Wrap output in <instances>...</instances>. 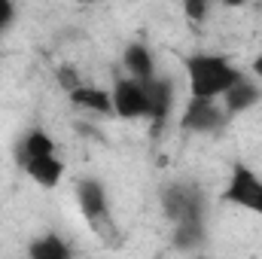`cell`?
I'll return each instance as SVG.
<instances>
[{
  "label": "cell",
  "instance_id": "1",
  "mask_svg": "<svg viewBox=\"0 0 262 259\" xmlns=\"http://www.w3.org/2000/svg\"><path fill=\"white\" fill-rule=\"evenodd\" d=\"M183 73H186L189 98H195V101H223V95L244 76L226 55H216V52L186 55Z\"/></svg>",
  "mask_w": 262,
  "mask_h": 259
},
{
  "label": "cell",
  "instance_id": "14",
  "mask_svg": "<svg viewBox=\"0 0 262 259\" xmlns=\"http://www.w3.org/2000/svg\"><path fill=\"white\" fill-rule=\"evenodd\" d=\"M201 241H204V220L177 223V226H174V247H177V250H192Z\"/></svg>",
  "mask_w": 262,
  "mask_h": 259
},
{
  "label": "cell",
  "instance_id": "2",
  "mask_svg": "<svg viewBox=\"0 0 262 259\" xmlns=\"http://www.w3.org/2000/svg\"><path fill=\"white\" fill-rule=\"evenodd\" d=\"M76 204L89 223V229L110 247H116L122 238H119V229H116V220H113V210H110V198L107 189L101 186V180L95 177H79L76 180Z\"/></svg>",
  "mask_w": 262,
  "mask_h": 259
},
{
  "label": "cell",
  "instance_id": "17",
  "mask_svg": "<svg viewBox=\"0 0 262 259\" xmlns=\"http://www.w3.org/2000/svg\"><path fill=\"white\" fill-rule=\"evenodd\" d=\"M15 21V3H9V0H0V34L9 28Z\"/></svg>",
  "mask_w": 262,
  "mask_h": 259
},
{
  "label": "cell",
  "instance_id": "18",
  "mask_svg": "<svg viewBox=\"0 0 262 259\" xmlns=\"http://www.w3.org/2000/svg\"><path fill=\"white\" fill-rule=\"evenodd\" d=\"M250 73H253V79L256 82H262V52L253 58V64H250Z\"/></svg>",
  "mask_w": 262,
  "mask_h": 259
},
{
  "label": "cell",
  "instance_id": "13",
  "mask_svg": "<svg viewBox=\"0 0 262 259\" xmlns=\"http://www.w3.org/2000/svg\"><path fill=\"white\" fill-rule=\"evenodd\" d=\"M28 259H73V250L61 235L49 232L28 244Z\"/></svg>",
  "mask_w": 262,
  "mask_h": 259
},
{
  "label": "cell",
  "instance_id": "8",
  "mask_svg": "<svg viewBox=\"0 0 262 259\" xmlns=\"http://www.w3.org/2000/svg\"><path fill=\"white\" fill-rule=\"evenodd\" d=\"M70 107L82 110V113H92V116H113V101H110V92L101 89V85H92V82H82L79 89H73L67 95Z\"/></svg>",
  "mask_w": 262,
  "mask_h": 259
},
{
  "label": "cell",
  "instance_id": "10",
  "mask_svg": "<svg viewBox=\"0 0 262 259\" xmlns=\"http://www.w3.org/2000/svg\"><path fill=\"white\" fill-rule=\"evenodd\" d=\"M122 70H125V76L143 82V85L159 76L156 73V58H152L149 46H143V43H128L122 49Z\"/></svg>",
  "mask_w": 262,
  "mask_h": 259
},
{
  "label": "cell",
  "instance_id": "7",
  "mask_svg": "<svg viewBox=\"0 0 262 259\" xmlns=\"http://www.w3.org/2000/svg\"><path fill=\"white\" fill-rule=\"evenodd\" d=\"M262 101V85L256 79H250L247 73L223 95V110H226V116L232 119V116H241V113H247V110H253L256 104Z\"/></svg>",
  "mask_w": 262,
  "mask_h": 259
},
{
  "label": "cell",
  "instance_id": "15",
  "mask_svg": "<svg viewBox=\"0 0 262 259\" xmlns=\"http://www.w3.org/2000/svg\"><path fill=\"white\" fill-rule=\"evenodd\" d=\"M55 79H58V85L64 89L67 95H70L73 89H79V85H82V76H79V73H76L70 64H61V67H58V70H55Z\"/></svg>",
  "mask_w": 262,
  "mask_h": 259
},
{
  "label": "cell",
  "instance_id": "5",
  "mask_svg": "<svg viewBox=\"0 0 262 259\" xmlns=\"http://www.w3.org/2000/svg\"><path fill=\"white\" fill-rule=\"evenodd\" d=\"M110 101H113V116L119 119H146L149 116V98H146V85L131 79V76H116L113 89H110Z\"/></svg>",
  "mask_w": 262,
  "mask_h": 259
},
{
  "label": "cell",
  "instance_id": "12",
  "mask_svg": "<svg viewBox=\"0 0 262 259\" xmlns=\"http://www.w3.org/2000/svg\"><path fill=\"white\" fill-rule=\"evenodd\" d=\"M46 156H55V140L46 134L43 128H31L21 143H18V162H34V159H46Z\"/></svg>",
  "mask_w": 262,
  "mask_h": 259
},
{
  "label": "cell",
  "instance_id": "6",
  "mask_svg": "<svg viewBox=\"0 0 262 259\" xmlns=\"http://www.w3.org/2000/svg\"><path fill=\"white\" fill-rule=\"evenodd\" d=\"M229 122L226 110L220 101H195L189 98L183 113H180V128L189 131V134H213Z\"/></svg>",
  "mask_w": 262,
  "mask_h": 259
},
{
  "label": "cell",
  "instance_id": "16",
  "mask_svg": "<svg viewBox=\"0 0 262 259\" xmlns=\"http://www.w3.org/2000/svg\"><path fill=\"white\" fill-rule=\"evenodd\" d=\"M207 9H210V6H207L204 0H186V3H183V15H186L192 25H201V21L207 18Z\"/></svg>",
  "mask_w": 262,
  "mask_h": 259
},
{
  "label": "cell",
  "instance_id": "11",
  "mask_svg": "<svg viewBox=\"0 0 262 259\" xmlns=\"http://www.w3.org/2000/svg\"><path fill=\"white\" fill-rule=\"evenodd\" d=\"M21 168H25V174H28L37 186H43V189H55V186L61 183V177H64V162H61L58 156L34 159V162H25Z\"/></svg>",
  "mask_w": 262,
  "mask_h": 259
},
{
  "label": "cell",
  "instance_id": "3",
  "mask_svg": "<svg viewBox=\"0 0 262 259\" xmlns=\"http://www.w3.org/2000/svg\"><path fill=\"white\" fill-rule=\"evenodd\" d=\"M223 201L241 207V210H250L262 217V177L244 162L232 165L229 171V180L223 186Z\"/></svg>",
  "mask_w": 262,
  "mask_h": 259
},
{
  "label": "cell",
  "instance_id": "9",
  "mask_svg": "<svg viewBox=\"0 0 262 259\" xmlns=\"http://www.w3.org/2000/svg\"><path fill=\"white\" fill-rule=\"evenodd\" d=\"M146 98H149V122L152 125H165L171 110H174V82L168 76H156L152 82H146Z\"/></svg>",
  "mask_w": 262,
  "mask_h": 259
},
{
  "label": "cell",
  "instance_id": "4",
  "mask_svg": "<svg viewBox=\"0 0 262 259\" xmlns=\"http://www.w3.org/2000/svg\"><path fill=\"white\" fill-rule=\"evenodd\" d=\"M162 207H165V217L174 226L204 220V198L192 183H168L162 189Z\"/></svg>",
  "mask_w": 262,
  "mask_h": 259
}]
</instances>
